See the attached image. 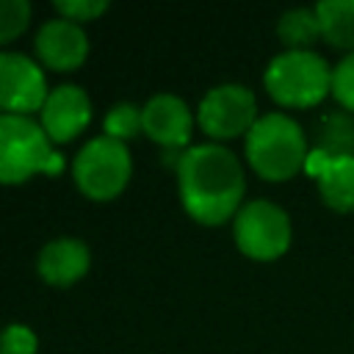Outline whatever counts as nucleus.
<instances>
[{"mask_svg": "<svg viewBox=\"0 0 354 354\" xmlns=\"http://www.w3.org/2000/svg\"><path fill=\"white\" fill-rule=\"evenodd\" d=\"M177 185L185 213L205 227H218L243 207L246 180L241 160L221 144L185 149L177 158Z\"/></svg>", "mask_w": 354, "mask_h": 354, "instance_id": "f257e3e1", "label": "nucleus"}, {"mask_svg": "<svg viewBox=\"0 0 354 354\" xmlns=\"http://www.w3.org/2000/svg\"><path fill=\"white\" fill-rule=\"evenodd\" d=\"M307 141L288 113H266L246 133V160L268 183L296 177L307 163Z\"/></svg>", "mask_w": 354, "mask_h": 354, "instance_id": "f03ea898", "label": "nucleus"}, {"mask_svg": "<svg viewBox=\"0 0 354 354\" xmlns=\"http://www.w3.org/2000/svg\"><path fill=\"white\" fill-rule=\"evenodd\" d=\"M61 158L44 127L30 116L0 113V185H19L33 174H55Z\"/></svg>", "mask_w": 354, "mask_h": 354, "instance_id": "7ed1b4c3", "label": "nucleus"}, {"mask_svg": "<svg viewBox=\"0 0 354 354\" xmlns=\"http://www.w3.org/2000/svg\"><path fill=\"white\" fill-rule=\"evenodd\" d=\"M263 83L274 102L285 108H313L332 94V69L313 50H285L266 66Z\"/></svg>", "mask_w": 354, "mask_h": 354, "instance_id": "20e7f679", "label": "nucleus"}, {"mask_svg": "<svg viewBox=\"0 0 354 354\" xmlns=\"http://www.w3.org/2000/svg\"><path fill=\"white\" fill-rule=\"evenodd\" d=\"M133 174V160L127 152V144L113 141L108 136H97L75 155L72 177L83 196L94 202H111L116 199Z\"/></svg>", "mask_w": 354, "mask_h": 354, "instance_id": "39448f33", "label": "nucleus"}, {"mask_svg": "<svg viewBox=\"0 0 354 354\" xmlns=\"http://www.w3.org/2000/svg\"><path fill=\"white\" fill-rule=\"evenodd\" d=\"M232 232L235 246L252 260H277L290 246V218L268 199L246 202L232 221Z\"/></svg>", "mask_w": 354, "mask_h": 354, "instance_id": "423d86ee", "label": "nucleus"}, {"mask_svg": "<svg viewBox=\"0 0 354 354\" xmlns=\"http://www.w3.org/2000/svg\"><path fill=\"white\" fill-rule=\"evenodd\" d=\"M199 127L218 141L246 136L257 116V100L254 94L241 83H221L210 88L199 102Z\"/></svg>", "mask_w": 354, "mask_h": 354, "instance_id": "0eeeda50", "label": "nucleus"}, {"mask_svg": "<svg viewBox=\"0 0 354 354\" xmlns=\"http://www.w3.org/2000/svg\"><path fill=\"white\" fill-rule=\"evenodd\" d=\"M47 80L41 66L22 53H0V111L28 116L41 111L47 100Z\"/></svg>", "mask_w": 354, "mask_h": 354, "instance_id": "6e6552de", "label": "nucleus"}, {"mask_svg": "<svg viewBox=\"0 0 354 354\" xmlns=\"http://www.w3.org/2000/svg\"><path fill=\"white\" fill-rule=\"evenodd\" d=\"M39 116H41L39 124L44 127L47 138L53 144H66L75 141L91 122V100L80 86L66 83L47 94Z\"/></svg>", "mask_w": 354, "mask_h": 354, "instance_id": "1a4fd4ad", "label": "nucleus"}, {"mask_svg": "<svg viewBox=\"0 0 354 354\" xmlns=\"http://www.w3.org/2000/svg\"><path fill=\"white\" fill-rule=\"evenodd\" d=\"M36 55L53 72H75L88 55V36L83 25L64 17L47 19L36 33Z\"/></svg>", "mask_w": 354, "mask_h": 354, "instance_id": "9d476101", "label": "nucleus"}, {"mask_svg": "<svg viewBox=\"0 0 354 354\" xmlns=\"http://www.w3.org/2000/svg\"><path fill=\"white\" fill-rule=\"evenodd\" d=\"M144 133L163 149H183L194 130V116L177 94H155L141 108Z\"/></svg>", "mask_w": 354, "mask_h": 354, "instance_id": "9b49d317", "label": "nucleus"}, {"mask_svg": "<svg viewBox=\"0 0 354 354\" xmlns=\"http://www.w3.org/2000/svg\"><path fill=\"white\" fill-rule=\"evenodd\" d=\"M304 171L310 177H315L321 199L332 210H337V213L354 210V158L351 155L332 158L321 149H313L307 155Z\"/></svg>", "mask_w": 354, "mask_h": 354, "instance_id": "f8f14e48", "label": "nucleus"}, {"mask_svg": "<svg viewBox=\"0 0 354 354\" xmlns=\"http://www.w3.org/2000/svg\"><path fill=\"white\" fill-rule=\"evenodd\" d=\"M91 252L80 238H55L36 257L39 277L53 288H69L88 274Z\"/></svg>", "mask_w": 354, "mask_h": 354, "instance_id": "ddd939ff", "label": "nucleus"}, {"mask_svg": "<svg viewBox=\"0 0 354 354\" xmlns=\"http://www.w3.org/2000/svg\"><path fill=\"white\" fill-rule=\"evenodd\" d=\"M315 17L326 44L354 53V0H324L315 6Z\"/></svg>", "mask_w": 354, "mask_h": 354, "instance_id": "4468645a", "label": "nucleus"}, {"mask_svg": "<svg viewBox=\"0 0 354 354\" xmlns=\"http://www.w3.org/2000/svg\"><path fill=\"white\" fill-rule=\"evenodd\" d=\"M277 33L288 50H310L315 39H321L315 8H290L279 17Z\"/></svg>", "mask_w": 354, "mask_h": 354, "instance_id": "2eb2a0df", "label": "nucleus"}, {"mask_svg": "<svg viewBox=\"0 0 354 354\" xmlns=\"http://www.w3.org/2000/svg\"><path fill=\"white\" fill-rule=\"evenodd\" d=\"M321 152L332 155V158H343L351 155L354 158V122L343 113H332L324 119L321 124Z\"/></svg>", "mask_w": 354, "mask_h": 354, "instance_id": "dca6fc26", "label": "nucleus"}, {"mask_svg": "<svg viewBox=\"0 0 354 354\" xmlns=\"http://www.w3.org/2000/svg\"><path fill=\"white\" fill-rule=\"evenodd\" d=\"M102 127H105V136H108V138L124 144V141L136 138L138 133H144L141 108L133 105V102H116V105H111V111L105 113Z\"/></svg>", "mask_w": 354, "mask_h": 354, "instance_id": "f3484780", "label": "nucleus"}, {"mask_svg": "<svg viewBox=\"0 0 354 354\" xmlns=\"http://www.w3.org/2000/svg\"><path fill=\"white\" fill-rule=\"evenodd\" d=\"M30 14L28 0H0V44L19 39L30 22Z\"/></svg>", "mask_w": 354, "mask_h": 354, "instance_id": "a211bd4d", "label": "nucleus"}, {"mask_svg": "<svg viewBox=\"0 0 354 354\" xmlns=\"http://www.w3.org/2000/svg\"><path fill=\"white\" fill-rule=\"evenodd\" d=\"M36 348L39 340L25 324H8L0 332V354H36Z\"/></svg>", "mask_w": 354, "mask_h": 354, "instance_id": "6ab92c4d", "label": "nucleus"}, {"mask_svg": "<svg viewBox=\"0 0 354 354\" xmlns=\"http://www.w3.org/2000/svg\"><path fill=\"white\" fill-rule=\"evenodd\" d=\"M332 97L346 111H354V53H348L332 69Z\"/></svg>", "mask_w": 354, "mask_h": 354, "instance_id": "aec40b11", "label": "nucleus"}, {"mask_svg": "<svg viewBox=\"0 0 354 354\" xmlns=\"http://www.w3.org/2000/svg\"><path fill=\"white\" fill-rule=\"evenodd\" d=\"M55 11H58L64 19L83 25V22H91V19H97L100 14H105V11H108V3H105V0H58V3H55Z\"/></svg>", "mask_w": 354, "mask_h": 354, "instance_id": "412c9836", "label": "nucleus"}]
</instances>
